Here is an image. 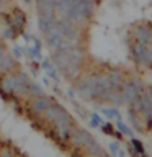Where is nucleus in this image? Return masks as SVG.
<instances>
[{"label":"nucleus","mask_w":152,"mask_h":157,"mask_svg":"<svg viewBox=\"0 0 152 157\" xmlns=\"http://www.w3.org/2000/svg\"><path fill=\"white\" fill-rule=\"evenodd\" d=\"M26 88H28V90L31 92V93H34V95H36V97L43 95V88L39 87V85H36V83H33V82H29Z\"/></svg>","instance_id":"nucleus-20"},{"label":"nucleus","mask_w":152,"mask_h":157,"mask_svg":"<svg viewBox=\"0 0 152 157\" xmlns=\"http://www.w3.org/2000/svg\"><path fill=\"white\" fill-rule=\"evenodd\" d=\"M0 157H10V152H7V151H3L2 154H0Z\"/></svg>","instance_id":"nucleus-33"},{"label":"nucleus","mask_w":152,"mask_h":157,"mask_svg":"<svg viewBox=\"0 0 152 157\" xmlns=\"http://www.w3.org/2000/svg\"><path fill=\"white\" fill-rule=\"evenodd\" d=\"M28 56L29 57H33V59H41V54H39V49H36V48H31V46H29L28 48Z\"/></svg>","instance_id":"nucleus-22"},{"label":"nucleus","mask_w":152,"mask_h":157,"mask_svg":"<svg viewBox=\"0 0 152 157\" xmlns=\"http://www.w3.org/2000/svg\"><path fill=\"white\" fill-rule=\"evenodd\" d=\"M57 0H38V12L39 15H54L56 13Z\"/></svg>","instance_id":"nucleus-8"},{"label":"nucleus","mask_w":152,"mask_h":157,"mask_svg":"<svg viewBox=\"0 0 152 157\" xmlns=\"http://www.w3.org/2000/svg\"><path fill=\"white\" fill-rule=\"evenodd\" d=\"M97 80H98V75H97V74H92V75L82 78V82L78 83V87H77L78 95H80V97H85V98H90L93 88H95Z\"/></svg>","instance_id":"nucleus-4"},{"label":"nucleus","mask_w":152,"mask_h":157,"mask_svg":"<svg viewBox=\"0 0 152 157\" xmlns=\"http://www.w3.org/2000/svg\"><path fill=\"white\" fill-rule=\"evenodd\" d=\"M46 34V43H48V46L51 48V49H57L59 48V43H61V39L66 36L64 34V31H62V28L57 25V21H56V25L49 29L48 33H44Z\"/></svg>","instance_id":"nucleus-5"},{"label":"nucleus","mask_w":152,"mask_h":157,"mask_svg":"<svg viewBox=\"0 0 152 157\" xmlns=\"http://www.w3.org/2000/svg\"><path fill=\"white\" fill-rule=\"evenodd\" d=\"M2 87H3L5 92H15V93H20V95H25L28 90L26 85L18 78V75L17 77H12V75L3 77L2 78Z\"/></svg>","instance_id":"nucleus-3"},{"label":"nucleus","mask_w":152,"mask_h":157,"mask_svg":"<svg viewBox=\"0 0 152 157\" xmlns=\"http://www.w3.org/2000/svg\"><path fill=\"white\" fill-rule=\"evenodd\" d=\"M23 38H25V41H29V38H31V36H29V34H26V33H25V34H23Z\"/></svg>","instance_id":"nucleus-34"},{"label":"nucleus","mask_w":152,"mask_h":157,"mask_svg":"<svg viewBox=\"0 0 152 157\" xmlns=\"http://www.w3.org/2000/svg\"><path fill=\"white\" fill-rule=\"evenodd\" d=\"M106 78H108V83H110L111 90H120L121 83H123V77H121V72L118 71H110L106 74Z\"/></svg>","instance_id":"nucleus-12"},{"label":"nucleus","mask_w":152,"mask_h":157,"mask_svg":"<svg viewBox=\"0 0 152 157\" xmlns=\"http://www.w3.org/2000/svg\"><path fill=\"white\" fill-rule=\"evenodd\" d=\"M90 139H92L90 132L85 131V129H75L72 132V136H70V141H72V144L75 147H83Z\"/></svg>","instance_id":"nucleus-6"},{"label":"nucleus","mask_w":152,"mask_h":157,"mask_svg":"<svg viewBox=\"0 0 152 157\" xmlns=\"http://www.w3.org/2000/svg\"><path fill=\"white\" fill-rule=\"evenodd\" d=\"M90 126H93V128H97V126H101V118H100V115H97V113H92L90 115Z\"/></svg>","instance_id":"nucleus-21"},{"label":"nucleus","mask_w":152,"mask_h":157,"mask_svg":"<svg viewBox=\"0 0 152 157\" xmlns=\"http://www.w3.org/2000/svg\"><path fill=\"white\" fill-rule=\"evenodd\" d=\"M52 123H54V128H56V132L62 137V139H69V137L72 136V132L77 129V128L74 126L72 116L69 115L67 111H62L56 120H52Z\"/></svg>","instance_id":"nucleus-2"},{"label":"nucleus","mask_w":152,"mask_h":157,"mask_svg":"<svg viewBox=\"0 0 152 157\" xmlns=\"http://www.w3.org/2000/svg\"><path fill=\"white\" fill-rule=\"evenodd\" d=\"M12 52H13V56H15V57H21V56H23V49L20 48V46H13Z\"/></svg>","instance_id":"nucleus-25"},{"label":"nucleus","mask_w":152,"mask_h":157,"mask_svg":"<svg viewBox=\"0 0 152 157\" xmlns=\"http://www.w3.org/2000/svg\"><path fill=\"white\" fill-rule=\"evenodd\" d=\"M101 131L105 132V134H115V131H113V124H110V123L103 124V126H101Z\"/></svg>","instance_id":"nucleus-23"},{"label":"nucleus","mask_w":152,"mask_h":157,"mask_svg":"<svg viewBox=\"0 0 152 157\" xmlns=\"http://www.w3.org/2000/svg\"><path fill=\"white\" fill-rule=\"evenodd\" d=\"M56 15H39V21H38V26H39V31L41 33H48L54 25H56Z\"/></svg>","instance_id":"nucleus-7"},{"label":"nucleus","mask_w":152,"mask_h":157,"mask_svg":"<svg viewBox=\"0 0 152 157\" xmlns=\"http://www.w3.org/2000/svg\"><path fill=\"white\" fill-rule=\"evenodd\" d=\"M131 144H132V151L137 152V154H141V155H144V147H142V142L141 141H137L132 137L131 139Z\"/></svg>","instance_id":"nucleus-18"},{"label":"nucleus","mask_w":152,"mask_h":157,"mask_svg":"<svg viewBox=\"0 0 152 157\" xmlns=\"http://www.w3.org/2000/svg\"><path fill=\"white\" fill-rule=\"evenodd\" d=\"M41 67L44 69V71H48V69H49V67H52V66H51V62H49L48 59H44V61H43V64H41Z\"/></svg>","instance_id":"nucleus-28"},{"label":"nucleus","mask_w":152,"mask_h":157,"mask_svg":"<svg viewBox=\"0 0 152 157\" xmlns=\"http://www.w3.org/2000/svg\"><path fill=\"white\" fill-rule=\"evenodd\" d=\"M12 67H13V59L10 57V56H7V54H5V56H3V59L0 61V71H3V72H8Z\"/></svg>","instance_id":"nucleus-15"},{"label":"nucleus","mask_w":152,"mask_h":157,"mask_svg":"<svg viewBox=\"0 0 152 157\" xmlns=\"http://www.w3.org/2000/svg\"><path fill=\"white\" fill-rule=\"evenodd\" d=\"M118 129L121 131V134H123V136H132L131 128H129V126H126L121 120H118Z\"/></svg>","instance_id":"nucleus-19"},{"label":"nucleus","mask_w":152,"mask_h":157,"mask_svg":"<svg viewBox=\"0 0 152 157\" xmlns=\"http://www.w3.org/2000/svg\"><path fill=\"white\" fill-rule=\"evenodd\" d=\"M142 92V83L137 77H131L129 80L123 82L120 87V93L123 98V103H131L137 98V95Z\"/></svg>","instance_id":"nucleus-1"},{"label":"nucleus","mask_w":152,"mask_h":157,"mask_svg":"<svg viewBox=\"0 0 152 157\" xmlns=\"http://www.w3.org/2000/svg\"><path fill=\"white\" fill-rule=\"evenodd\" d=\"M62 111H66V110H64V108L59 105V103H52V101H51V105H49L46 110L43 111V115H44V118H46L48 121H52V120H56V118L61 115Z\"/></svg>","instance_id":"nucleus-10"},{"label":"nucleus","mask_w":152,"mask_h":157,"mask_svg":"<svg viewBox=\"0 0 152 157\" xmlns=\"http://www.w3.org/2000/svg\"><path fill=\"white\" fill-rule=\"evenodd\" d=\"M3 56H5V49H3L2 46H0V61L3 59Z\"/></svg>","instance_id":"nucleus-31"},{"label":"nucleus","mask_w":152,"mask_h":157,"mask_svg":"<svg viewBox=\"0 0 152 157\" xmlns=\"http://www.w3.org/2000/svg\"><path fill=\"white\" fill-rule=\"evenodd\" d=\"M103 115L108 116V118H116V120H121V115L120 111L116 110V108H103Z\"/></svg>","instance_id":"nucleus-16"},{"label":"nucleus","mask_w":152,"mask_h":157,"mask_svg":"<svg viewBox=\"0 0 152 157\" xmlns=\"http://www.w3.org/2000/svg\"><path fill=\"white\" fill-rule=\"evenodd\" d=\"M51 105V100H49L48 97H44V95H39L36 100L33 101V105H31V110L36 113V115H43V111L46 110V108Z\"/></svg>","instance_id":"nucleus-11"},{"label":"nucleus","mask_w":152,"mask_h":157,"mask_svg":"<svg viewBox=\"0 0 152 157\" xmlns=\"http://www.w3.org/2000/svg\"><path fill=\"white\" fill-rule=\"evenodd\" d=\"M146 51H147V44L137 41V43L134 44V48H132V57H134V61H137V62H144V59H146Z\"/></svg>","instance_id":"nucleus-13"},{"label":"nucleus","mask_w":152,"mask_h":157,"mask_svg":"<svg viewBox=\"0 0 152 157\" xmlns=\"http://www.w3.org/2000/svg\"><path fill=\"white\" fill-rule=\"evenodd\" d=\"M48 74L54 78V80H59V78H57V74H56V71H54L52 67H49V69H48Z\"/></svg>","instance_id":"nucleus-27"},{"label":"nucleus","mask_w":152,"mask_h":157,"mask_svg":"<svg viewBox=\"0 0 152 157\" xmlns=\"http://www.w3.org/2000/svg\"><path fill=\"white\" fill-rule=\"evenodd\" d=\"M13 20H15V25H17L18 28H21L23 25H25V15H23V12L17 10V12H15V15H13ZM17 26H15V28H17Z\"/></svg>","instance_id":"nucleus-17"},{"label":"nucleus","mask_w":152,"mask_h":157,"mask_svg":"<svg viewBox=\"0 0 152 157\" xmlns=\"http://www.w3.org/2000/svg\"><path fill=\"white\" fill-rule=\"evenodd\" d=\"M144 62L152 64V48H149V46H147V51H146V59H144Z\"/></svg>","instance_id":"nucleus-24"},{"label":"nucleus","mask_w":152,"mask_h":157,"mask_svg":"<svg viewBox=\"0 0 152 157\" xmlns=\"http://www.w3.org/2000/svg\"><path fill=\"white\" fill-rule=\"evenodd\" d=\"M5 36H7L8 39H12V36H13V33H12V29H7V31H5Z\"/></svg>","instance_id":"nucleus-30"},{"label":"nucleus","mask_w":152,"mask_h":157,"mask_svg":"<svg viewBox=\"0 0 152 157\" xmlns=\"http://www.w3.org/2000/svg\"><path fill=\"white\" fill-rule=\"evenodd\" d=\"M67 95L70 98H74V97H75V93H74V90H67Z\"/></svg>","instance_id":"nucleus-32"},{"label":"nucleus","mask_w":152,"mask_h":157,"mask_svg":"<svg viewBox=\"0 0 152 157\" xmlns=\"http://www.w3.org/2000/svg\"><path fill=\"white\" fill-rule=\"evenodd\" d=\"M116 155H118V157H124L126 154H124V151H123V149H121V147H120V149H118V151H116Z\"/></svg>","instance_id":"nucleus-29"},{"label":"nucleus","mask_w":152,"mask_h":157,"mask_svg":"<svg viewBox=\"0 0 152 157\" xmlns=\"http://www.w3.org/2000/svg\"><path fill=\"white\" fill-rule=\"evenodd\" d=\"M134 38L139 43L149 44V43H152V31L147 26H137L134 29Z\"/></svg>","instance_id":"nucleus-9"},{"label":"nucleus","mask_w":152,"mask_h":157,"mask_svg":"<svg viewBox=\"0 0 152 157\" xmlns=\"http://www.w3.org/2000/svg\"><path fill=\"white\" fill-rule=\"evenodd\" d=\"M110 149H111V152H115L116 154V151L120 149V142H116V141H113L111 144H110Z\"/></svg>","instance_id":"nucleus-26"},{"label":"nucleus","mask_w":152,"mask_h":157,"mask_svg":"<svg viewBox=\"0 0 152 157\" xmlns=\"http://www.w3.org/2000/svg\"><path fill=\"white\" fill-rule=\"evenodd\" d=\"M85 147H87V151L90 152V154H95V155H101V154H103L101 146L98 144V141H95L93 137H92V139L85 144Z\"/></svg>","instance_id":"nucleus-14"}]
</instances>
